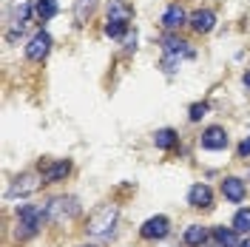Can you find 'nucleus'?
Instances as JSON below:
<instances>
[{
  "instance_id": "27",
  "label": "nucleus",
  "mask_w": 250,
  "mask_h": 247,
  "mask_svg": "<svg viewBox=\"0 0 250 247\" xmlns=\"http://www.w3.org/2000/svg\"><path fill=\"white\" fill-rule=\"evenodd\" d=\"M80 247H97V245H80Z\"/></svg>"
},
{
  "instance_id": "2",
  "label": "nucleus",
  "mask_w": 250,
  "mask_h": 247,
  "mask_svg": "<svg viewBox=\"0 0 250 247\" xmlns=\"http://www.w3.org/2000/svg\"><path fill=\"white\" fill-rule=\"evenodd\" d=\"M80 213V202L74 196H54L46 205V219L51 225H65L71 219H77Z\"/></svg>"
},
{
  "instance_id": "1",
  "label": "nucleus",
  "mask_w": 250,
  "mask_h": 247,
  "mask_svg": "<svg viewBox=\"0 0 250 247\" xmlns=\"http://www.w3.org/2000/svg\"><path fill=\"white\" fill-rule=\"evenodd\" d=\"M46 222V205H23L17 207V239H29V236H37L40 227Z\"/></svg>"
},
{
  "instance_id": "26",
  "label": "nucleus",
  "mask_w": 250,
  "mask_h": 247,
  "mask_svg": "<svg viewBox=\"0 0 250 247\" xmlns=\"http://www.w3.org/2000/svg\"><path fill=\"white\" fill-rule=\"evenodd\" d=\"M239 247H250V239H242V242H239Z\"/></svg>"
},
{
  "instance_id": "8",
  "label": "nucleus",
  "mask_w": 250,
  "mask_h": 247,
  "mask_svg": "<svg viewBox=\"0 0 250 247\" xmlns=\"http://www.w3.org/2000/svg\"><path fill=\"white\" fill-rule=\"evenodd\" d=\"M188 205L190 207H199V210H208V207H213V190L202 182H196V185L188 190Z\"/></svg>"
},
{
  "instance_id": "15",
  "label": "nucleus",
  "mask_w": 250,
  "mask_h": 247,
  "mask_svg": "<svg viewBox=\"0 0 250 247\" xmlns=\"http://www.w3.org/2000/svg\"><path fill=\"white\" fill-rule=\"evenodd\" d=\"M176 142H179V137H176L173 128H159V131L154 134V145L159 148V151H171Z\"/></svg>"
},
{
  "instance_id": "18",
  "label": "nucleus",
  "mask_w": 250,
  "mask_h": 247,
  "mask_svg": "<svg viewBox=\"0 0 250 247\" xmlns=\"http://www.w3.org/2000/svg\"><path fill=\"white\" fill-rule=\"evenodd\" d=\"M213 239L219 247H239V236L233 227H213Z\"/></svg>"
},
{
  "instance_id": "22",
  "label": "nucleus",
  "mask_w": 250,
  "mask_h": 247,
  "mask_svg": "<svg viewBox=\"0 0 250 247\" xmlns=\"http://www.w3.org/2000/svg\"><path fill=\"white\" fill-rule=\"evenodd\" d=\"M205 114H208V103H196V105H190V111H188V120L190 123H199Z\"/></svg>"
},
{
  "instance_id": "23",
  "label": "nucleus",
  "mask_w": 250,
  "mask_h": 247,
  "mask_svg": "<svg viewBox=\"0 0 250 247\" xmlns=\"http://www.w3.org/2000/svg\"><path fill=\"white\" fill-rule=\"evenodd\" d=\"M94 0H77V23H85V15H91Z\"/></svg>"
},
{
  "instance_id": "4",
  "label": "nucleus",
  "mask_w": 250,
  "mask_h": 247,
  "mask_svg": "<svg viewBox=\"0 0 250 247\" xmlns=\"http://www.w3.org/2000/svg\"><path fill=\"white\" fill-rule=\"evenodd\" d=\"M40 185H46V179H43V173H34V170H26V173H20L12 187H9V196H31V193H37Z\"/></svg>"
},
{
  "instance_id": "7",
  "label": "nucleus",
  "mask_w": 250,
  "mask_h": 247,
  "mask_svg": "<svg viewBox=\"0 0 250 247\" xmlns=\"http://www.w3.org/2000/svg\"><path fill=\"white\" fill-rule=\"evenodd\" d=\"M199 145H202L205 151H225V148H228V131H225L222 125H210V128L202 131Z\"/></svg>"
},
{
  "instance_id": "21",
  "label": "nucleus",
  "mask_w": 250,
  "mask_h": 247,
  "mask_svg": "<svg viewBox=\"0 0 250 247\" xmlns=\"http://www.w3.org/2000/svg\"><path fill=\"white\" fill-rule=\"evenodd\" d=\"M125 31H128V26H125V23H114V20H108V26H105V34H108V37H114V40L125 37Z\"/></svg>"
},
{
  "instance_id": "16",
  "label": "nucleus",
  "mask_w": 250,
  "mask_h": 247,
  "mask_svg": "<svg viewBox=\"0 0 250 247\" xmlns=\"http://www.w3.org/2000/svg\"><path fill=\"white\" fill-rule=\"evenodd\" d=\"M60 12V6H57V0H34V15H37V20H51V17Z\"/></svg>"
},
{
  "instance_id": "6",
  "label": "nucleus",
  "mask_w": 250,
  "mask_h": 247,
  "mask_svg": "<svg viewBox=\"0 0 250 247\" xmlns=\"http://www.w3.org/2000/svg\"><path fill=\"white\" fill-rule=\"evenodd\" d=\"M48 51H51V34L40 29L29 40V46H26V57L34 60V62H40V60H46V57H48Z\"/></svg>"
},
{
  "instance_id": "24",
  "label": "nucleus",
  "mask_w": 250,
  "mask_h": 247,
  "mask_svg": "<svg viewBox=\"0 0 250 247\" xmlns=\"http://www.w3.org/2000/svg\"><path fill=\"white\" fill-rule=\"evenodd\" d=\"M248 156H250V139H245L239 145V159H248Z\"/></svg>"
},
{
  "instance_id": "9",
  "label": "nucleus",
  "mask_w": 250,
  "mask_h": 247,
  "mask_svg": "<svg viewBox=\"0 0 250 247\" xmlns=\"http://www.w3.org/2000/svg\"><path fill=\"white\" fill-rule=\"evenodd\" d=\"M222 193H225V199L239 205V202L248 196V185L239 179V176H225V182H222Z\"/></svg>"
},
{
  "instance_id": "14",
  "label": "nucleus",
  "mask_w": 250,
  "mask_h": 247,
  "mask_svg": "<svg viewBox=\"0 0 250 247\" xmlns=\"http://www.w3.org/2000/svg\"><path fill=\"white\" fill-rule=\"evenodd\" d=\"M68 173H71V162H68V159H57L54 165H48V168L43 170V179H46V185H51V182L65 179Z\"/></svg>"
},
{
  "instance_id": "10",
  "label": "nucleus",
  "mask_w": 250,
  "mask_h": 247,
  "mask_svg": "<svg viewBox=\"0 0 250 247\" xmlns=\"http://www.w3.org/2000/svg\"><path fill=\"white\" fill-rule=\"evenodd\" d=\"M188 23H190V29L193 31L208 34V31H213V26H216V15H213L210 9H196L193 15L188 17Z\"/></svg>"
},
{
  "instance_id": "25",
  "label": "nucleus",
  "mask_w": 250,
  "mask_h": 247,
  "mask_svg": "<svg viewBox=\"0 0 250 247\" xmlns=\"http://www.w3.org/2000/svg\"><path fill=\"white\" fill-rule=\"evenodd\" d=\"M242 82H245V88H250V71L245 74V77H242Z\"/></svg>"
},
{
  "instance_id": "11",
  "label": "nucleus",
  "mask_w": 250,
  "mask_h": 247,
  "mask_svg": "<svg viewBox=\"0 0 250 247\" xmlns=\"http://www.w3.org/2000/svg\"><path fill=\"white\" fill-rule=\"evenodd\" d=\"M188 23V15H185V9L179 6V3H171L165 12H162V26L168 31H173V29H179V26H185Z\"/></svg>"
},
{
  "instance_id": "3",
  "label": "nucleus",
  "mask_w": 250,
  "mask_h": 247,
  "mask_svg": "<svg viewBox=\"0 0 250 247\" xmlns=\"http://www.w3.org/2000/svg\"><path fill=\"white\" fill-rule=\"evenodd\" d=\"M117 216H120L117 205H103V207H100V210L88 219L85 233H88V236H111L114 225H117Z\"/></svg>"
},
{
  "instance_id": "19",
  "label": "nucleus",
  "mask_w": 250,
  "mask_h": 247,
  "mask_svg": "<svg viewBox=\"0 0 250 247\" xmlns=\"http://www.w3.org/2000/svg\"><path fill=\"white\" fill-rule=\"evenodd\" d=\"M233 230L236 233H250V210H239L233 216Z\"/></svg>"
},
{
  "instance_id": "13",
  "label": "nucleus",
  "mask_w": 250,
  "mask_h": 247,
  "mask_svg": "<svg viewBox=\"0 0 250 247\" xmlns=\"http://www.w3.org/2000/svg\"><path fill=\"white\" fill-rule=\"evenodd\" d=\"M162 51H165V54H182V57H193L190 43H188V40H182V37H173V34H165V37H162Z\"/></svg>"
},
{
  "instance_id": "20",
  "label": "nucleus",
  "mask_w": 250,
  "mask_h": 247,
  "mask_svg": "<svg viewBox=\"0 0 250 247\" xmlns=\"http://www.w3.org/2000/svg\"><path fill=\"white\" fill-rule=\"evenodd\" d=\"M179 62H182V54H165V57H162V71H165V74H173V71L179 68Z\"/></svg>"
},
{
  "instance_id": "5",
  "label": "nucleus",
  "mask_w": 250,
  "mask_h": 247,
  "mask_svg": "<svg viewBox=\"0 0 250 247\" xmlns=\"http://www.w3.org/2000/svg\"><path fill=\"white\" fill-rule=\"evenodd\" d=\"M168 233H171V219L168 216H154L140 227V236L148 239V242H159V239H165Z\"/></svg>"
},
{
  "instance_id": "12",
  "label": "nucleus",
  "mask_w": 250,
  "mask_h": 247,
  "mask_svg": "<svg viewBox=\"0 0 250 247\" xmlns=\"http://www.w3.org/2000/svg\"><path fill=\"white\" fill-rule=\"evenodd\" d=\"M108 20L125 23V26L134 20V9L128 6V0H108Z\"/></svg>"
},
{
  "instance_id": "17",
  "label": "nucleus",
  "mask_w": 250,
  "mask_h": 247,
  "mask_svg": "<svg viewBox=\"0 0 250 247\" xmlns=\"http://www.w3.org/2000/svg\"><path fill=\"white\" fill-rule=\"evenodd\" d=\"M205 242H208V227H202V225H190V227L185 230V245L205 247Z\"/></svg>"
}]
</instances>
